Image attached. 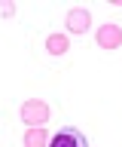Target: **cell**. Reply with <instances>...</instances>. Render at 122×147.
I'll return each mask as SVG.
<instances>
[{
    "label": "cell",
    "mask_w": 122,
    "mask_h": 147,
    "mask_svg": "<svg viewBox=\"0 0 122 147\" xmlns=\"http://www.w3.org/2000/svg\"><path fill=\"white\" fill-rule=\"evenodd\" d=\"M21 123H28V129L46 126L49 123V104L40 101V98H28L21 104Z\"/></svg>",
    "instance_id": "6da1fadb"
},
{
    "label": "cell",
    "mask_w": 122,
    "mask_h": 147,
    "mask_svg": "<svg viewBox=\"0 0 122 147\" xmlns=\"http://www.w3.org/2000/svg\"><path fill=\"white\" fill-rule=\"evenodd\" d=\"M49 147H89V138H85L83 129L64 126V129H58L55 135L49 138Z\"/></svg>",
    "instance_id": "7a4b0ae2"
},
{
    "label": "cell",
    "mask_w": 122,
    "mask_h": 147,
    "mask_svg": "<svg viewBox=\"0 0 122 147\" xmlns=\"http://www.w3.org/2000/svg\"><path fill=\"white\" fill-rule=\"evenodd\" d=\"M64 25L70 34H85L89 31V25H92V12L85 6H73V9H67V16H64Z\"/></svg>",
    "instance_id": "3957f363"
},
{
    "label": "cell",
    "mask_w": 122,
    "mask_h": 147,
    "mask_svg": "<svg viewBox=\"0 0 122 147\" xmlns=\"http://www.w3.org/2000/svg\"><path fill=\"white\" fill-rule=\"evenodd\" d=\"M95 40H98V46L101 49H119L122 46V28L119 25H113V22H107V25L98 28V34H95Z\"/></svg>",
    "instance_id": "277c9868"
},
{
    "label": "cell",
    "mask_w": 122,
    "mask_h": 147,
    "mask_svg": "<svg viewBox=\"0 0 122 147\" xmlns=\"http://www.w3.org/2000/svg\"><path fill=\"white\" fill-rule=\"evenodd\" d=\"M67 49H70V40H67V34H49L46 37V52L49 55H64Z\"/></svg>",
    "instance_id": "5b68a950"
},
{
    "label": "cell",
    "mask_w": 122,
    "mask_h": 147,
    "mask_svg": "<svg viewBox=\"0 0 122 147\" xmlns=\"http://www.w3.org/2000/svg\"><path fill=\"white\" fill-rule=\"evenodd\" d=\"M25 147H49V135H46V129H43V126L28 129V132H25Z\"/></svg>",
    "instance_id": "8992f818"
},
{
    "label": "cell",
    "mask_w": 122,
    "mask_h": 147,
    "mask_svg": "<svg viewBox=\"0 0 122 147\" xmlns=\"http://www.w3.org/2000/svg\"><path fill=\"white\" fill-rule=\"evenodd\" d=\"M0 16L12 18V16H15V3H12V0H0Z\"/></svg>",
    "instance_id": "52a82bcc"
}]
</instances>
